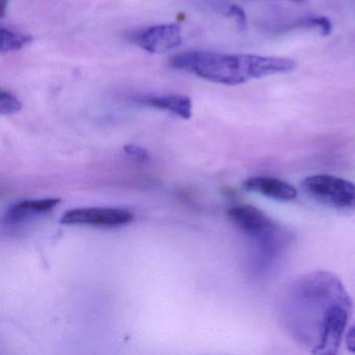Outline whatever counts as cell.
<instances>
[{
	"label": "cell",
	"instance_id": "cell-6",
	"mask_svg": "<svg viewBox=\"0 0 355 355\" xmlns=\"http://www.w3.org/2000/svg\"><path fill=\"white\" fill-rule=\"evenodd\" d=\"M130 41L147 53H163L182 44V30L178 24H159L130 35Z\"/></svg>",
	"mask_w": 355,
	"mask_h": 355
},
{
	"label": "cell",
	"instance_id": "cell-15",
	"mask_svg": "<svg viewBox=\"0 0 355 355\" xmlns=\"http://www.w3.org/2000/svg\"><path fill=\"white\" fill-rule=\"evenodd\" d=\"M228 15L234 16V17L236 18L239 24L241 26H245V22H246V16H245L244 11L241 9L238 6H232L230 9V12H228Z\"/></svg>",
	"mask_w": 355,
	"mask_h": 355
},
{
	"label": "cell",
	"instance_id": "cell-14",
	"mask_svg": "<svg viewBox=\"0 0 355 355\" xmlns=\"http://www.w3.org/2000/svg\"><path fill=\"white\" fill-rule=\"evenodd\" d=\"M345 342H346L347 349L350 352L355 353V322L350 328H349L347 334H345Z\"/></svg>",
	"mask_w": 355,
	"mask_h": 355
},
{
	"label": "cell",
	"instance_id": "cell-9",
	"mask_svg": "<svg viewBox=\"0 0 355 355\" xmlns=\"http://www.w3.org/2000/svg\"><path fill=\"white\" fill-rule=\"evenodd\" d=\"M61 202L59 198L37 199V200H26L13 205L6 215V221L9 224L19 223L26 218L31 217L35 214L47 213L53 211Z\"/></svg>",
	"mask_w": 355,
	"mask_h": 355
},
{
	"label": "cell",
	"instance_id": "cell-16",
	"mask_svg": "<svg viewBox=\"0 0 355 355\" xmlns=\"http://www.w3.org/2000/svg\"><path fill=\"white\" fill-rule=\"evenodd\" d=\"M9 3L10 0H0V18L5 17Z\"/></svg>",
	"mask_w": 355,
	"mask_h": 355
},
{
	"label": "cell",
	"instance_id": "cell-2",
	"mask_svg": "<svg viewBox=\"0 0 355 355\" xmlns=\"http://www.w3.org/2000/svg\"><path fill=\"white\" fill-rule=\"evenodd\" d=\"M170 66L215 84L238 86L249 80L294 71L297 63L286 58L225 55L201 51L174 55L170 59Z\"/></svg>",
	"mask_w": 355,
	"mask_h": 355
},
{
	"label": "cell",
	"instance_id": "cell-13",
	"mask_svg": "<svg viewBox=\"0 0 355 355\" xmlns=\"http://www.w3.org/2000/svg\"><path fill=\"white\" fill-rule=\"evenodd\" d=\"M124 151H125L126 155L134 157L137 161L142 162V163L149 159L148 153L142 147L137 146V145H126V146H124Z\"/></svg>",
	"mask_w": 355,
	"mask_h": 355
},
{
	"label": "cell",
	"instance_id": "cell-5",
	"mask_svg": "<svg viewBox=\"0 0 355 355\" xmlns=\"http://www.w3.org/2000/svg\"><path fill=\"white\" fill-rule=\"evenodd\" d=\"M134 220L130 211L112 207H85L66 211L60 222L67 225H94L103 227H118L126 225Z\"/></svg>",
	"mask_w": 355,
	"mask_h": 355
},
{
	"label": "cell",
	"instance_id": "cell-7",
	"mask_svg": "<svg viewBox=\"0 0 355 355\" xmlns=\"http://www.w3.org/2000/svg\"><path fill=\"white\" fill-rule=\"evenodd\" d=\"M247 192L257 193L274 200L288 202L297 198L296 188L279 178L270 176H255L248 178L243 184Z\"/></svg>",
	"mask_w": 355,
	"mask_h": 355
},
{
	"label": "cell",
	"instance_id": "cell-4",
	"mask_svg": "<svg viewBox=\"0 0 355 355\" xmlns=\"http://www.w3.org/2000/svg\"><path fill=\"white\" fill-rule=\"evenodd\" d=\"M230 221L255 241L282 238L277 224L261 209L252 205H238L227 211Z\"/></svg>",
	"mask_w": 355,
	"mask_h": 355
},
{
	"label": "cell",
	"instance_id": "cell-12",
	"mask_svg": "<svg viewBox=\"0 0 355 355\" xmlns=\"http://www.w3.org/2000/svg\"><path fill=\"white\" fill-rule=\"evenodd\" d=\"M307 26H313V28H319L320 33L323 36H328L331 33V22L326 17H313L309 18L306 22Z\"/></svg>",
	"mask_w": 355,
	"mask_h": 355
},
{
	"label": "cell",
	"instance_id": "cell-11",
	"mask_svg": "<svg viewBox=\"0 0 355 355\" xmlns=\"http://www.w3.org/2000/svg\"><path fill=\"white\" fill-rule=\"evenodd\" d=\"M21 101L13 93L9 91L0 90V114L1 115H14L21 111Z\"/></svg>",
	"mask_w": 355,
	"mask_h": 355
},
{
	"label": "cell",
	"instance_id": "cell-1",
	"mask_svg": "<svg viewBox=\"0 0 355 355\" xmlns=\"http://www.w3.org/2000/svg\"><path fill=\"white\" fill-rule=\"evenodd\" d=\"M353 303L342 280L328 271L303 274L286 284L279 315L297 344L313 354L338 352Z\"/></svg>",
	"mask_w": 355,
	"mask_h": 355
},
{
	"label": "cell",
	"instance_id": "cell-3",
	"mask_svg": "<svg viewBox=\"0 0 355 355\" xmlns=\"http://www.w3.org/2000/svg\"><path fill=\"white\" fill-rule=\"evenodd\" d=\"M303 192L313 200L340 213L355 211V184L328 174L309 176L301 182Z\"/></svg>",
	"mask_w": 355,
	"mask_h": 355
},
{
	"label": "cell",
	"instance_id": "cell-8",
	"mask_svg": "<svg viewBox=\"0 0 355 355\" xmlns=\"http://www.w3.org/2000/svg\"><path fill=\"white\" fill-rule=\"evenodd\" d=\"M136 103L155 109L164 110L174 115L180 116L182 119H190L192 117V101L186 95L171 94L164 96H139Z\"/></svg>",
	"mask_w": 355,
	"mask_h": 355
},
{
	"label": "cell",
	"instance_id": "cell-10",
	"mask_svg": "<svg viewBox=\"0 0 355 355\" xmlns=\"http://www.w3.org/2000/svg\"><path fill=\"white\" fill-rule=\"evenodd\" d=\"M34 38L30 34L15 32L10 28H0V53H7L20 51L33 42Z\"/></svg>",
	"mask_w": 355,
	"mask_h": 355
},
{
	"label": "cell",
	"instance_id": "cell-17",
	"mask_svg": "<svg viewBox=\"0 0 355 355\" xmlns=\"http://www.w3.org/2000/svg\"><path fill=\"white\" fill-rule=\"evenodd\" d=\"M292 1H298V3H300V1H303V0H292Z\"/></svg>",
	"mask_w": 355,
	"mask_h": 355
}]
</instances>
